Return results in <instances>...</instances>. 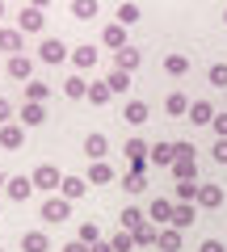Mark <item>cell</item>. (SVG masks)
Wrapping results in <instances>:
<instances>
[{"label": "cell", "mask_w": 227, "mask_h": 252, "mask_svg": "<svg viewBox=\"0 0 227 252\" xmlns=\"http://www.w3.org/2000/svg\"><path fill=\"white\" fill-rule=\"evenodd\" d=\"M59 185H64V172L55 168V164H38V168H34V189H42V193H55Z\"/></svg>", "instance_id": "cell-1"}, {"label": "cell", "mask_w": 227, "mask_h": 252, "mask_svg": "<svg viewBox=\"0 0 227 252\" xmlns=\"http://www.w3.org/2000/svg\"><path fill=\"white\" fill-rule=\"evenodd\" d=\"M173 215H177V202L173 198H152V206H147V219L160 227H173Z\"/></svg>", "instance_id": "cell-2"}, {"label": "cell", "mask_w": 227, "mask_h": 252, "mask_svg": "<svg viewBox=\"0 0 227 252\" xmlns=\"http://www.w3.org/2000/svg\"><path fill=\"white\" fill-rule=\"evenodd\" d=\"M42 219L46 223H64V219H72V202L59 193V198H46L42 202Z\"/></svg>", "instance_id": "cell-3"}, {"label": "cell", "mask_w": 227, "mask_h": 252, "mask_svg": "<svg viewBox=\"0 0 227 252\" xmlns=\"http://www.w3.org/2000/svg\"><path fill=\"white\" fill-rule=\"evenodd\" d=\"M42 26H46V17H42V9H34V4H26V9L17 13V30L21 34H42Z\"/></svg>", "instance_id": "cell-4"}, {"label": "cell", "mask_w": 227, "mask_h": 252, "mask_svg": "<svg viewBox=\"0 0 227 252\" xmlns=\"http://www.w3.org/2000/svg\"><path fill=\"white\" fill-rule=\"evenodd\" d=\"M67 55H72V51H67L59 38H42V46H38V59H42V63H64Z\"/></svg>", "instance_id": "cell-5"}, {"label": "cell", "mask_w": 227, "mask_h": 252, "mask_svg": "<svg viewBox=\"0 0 227 252\" xmlns=\"http://www.w3.org/2000/svg\"><path fill=\"white\" fill-rule=\"evenodd\" d=\"M21 143H26V126H21V122H4V126H0V147L17 152Z\"/></svg>", "instance_id": "cell-6"}, {"label": "cell", "mask_w": 227, "mask_h": 252, "mask_svg": "<svg viewBox=\"0 0 227 252\" xmlns=\"http://www.w3.org/2000/svg\"><path fill=\"white\" fill-rule=\"evenodd\" d=\"M9 76L13 80H34V59L30 55H9Z\"/></svg>", "instance_id": "cell-7"}, {"label": "cell", "mask_w": 227, "mask_h": 252, "mask_svg": "<svg viewBox=\"0 0 227 252\" xmlns=\"http://www.w3.org/2000/svg\"><path fill=\"white\" fill-rule=\"evenodd\" d=\"M147 160H152L156 168H173V160H177V147H173V143H152Z\"/></svg>", "instance_id": "cell-8"}, {"label": "cell", "mask_w": 227, "mask_h": 252, "mask_svg": "<svg viewBox=\"0 0 227 252\" xmlns=\"http://www.w3.org/2000/svg\"><path fill=\"white\" fill-rule=\"evenodd\" d=\"M4 193H9L13 202H26L30 193H34V177H9V185H4Z\"/></svg>", "instance_id": "cell-9"}, {"label": "cell", "mask_w": 227, "mask_h": 252, "mask_svg": "<svg viewBox=\"0 0 227 252\" xmlns=\"http://www.w3.org/2000/svg\"><path fill=\"white\" fill-rule=\"evenodd\" d=\"M101 42H105L109 51H122V46H130V42H127V26H118V21H114V26H105V30H101Z\"/></svg>", "instance_id": "cell-10"}, {"label": "cell", "mask_w": 227, "mask_h": 252, "mask_svg": "<svg viewBox=\"0 0 227 252\" xmlns=\"http://www.w3.org/2000/svg\"><path fill=\"white\" fill-rule=\"evenodd\" d=\"M21 42H26V34H21L17 26H4V30H0V51H9V55H21Z\"/></svg>", "instance_id": "cell-11"}, {"label": "cell", "mask_w": 227, "mask_h": 252, "mask_svg": "<svg viewBox=\"0 0 227 252\" xmlns=\"http://www.w3.org/2000/svg\"><path fill=\"white\" fill-rule=\"evenodd\" d=\"M59 193H64L67 202L84 198V193H89V177H64V185H59Z\"/></svg>", "instance_id": "cell-12"}, {"label": "cell", "mask_w": 227, "mask_h": 252, "mask_svg": "<svg viewBox=\"0 0 227 252\" xmlns=\"http://www.w3.org/2000/svg\"><path fill=\"white\" fill-rule=\"evenodd\" d=\"M223 198H227V193H223V185H202L198 206H202V210H219V206H223Z\"/></svg>", "instance_id": "cell-13"}, {"label": "cell", "mask_w": 227, "mask_h": 252, "mask_svg": "<svg viewBox=\"0 0 227 252\" xmlns=\"http://www.w3.org/2000/svg\"><path fill=\"white\" fill-rule=\"evenodd\" d=\"M185 118H190L194 126H210V122H215V105H210V101H194Z\"/></svg>", "instance_id": "cell-14"}, {"label": "cell", "mask_w": 227, "mask_h": 252, "mask_svg": "<svg viewBox=\"0 0 227 252\" xmlns=\"http://www.w3.org/2000/svg\"><path fill=\"white\" fill-rule=\"evenodd\" d=\"M168 172H173L177 181H198V160H190V156H177Z\"/></svg>", "instance_id": "cell-15"}, {"label": "cell", "mask_w": 227, "mask_h": 252, "mask_svg": "<svg viewBox=\"0 0 227 252\" xmlns=\"http://www.w3.org/2000/svg\"><path fill=\"white\" fill-rule=\"evenodd\" d=\"M17 122H21V126H42V122H46V109L38 105V101H26L21 114H17Z\"/></svg>", "instance_id": "cell-16"}, {"label": "cell", "mask_w": 227, "mask_h": 252, "mask_svg": "<svg viewBox=\"0 0 227 252\" xmlns=\"http://www.w3.org/2000/svg\"><path fill=\"white\" fill-rule=\"evenodd\" d=\"M139 63H143V55H139L135 46H122V51H114V67H122V72H135Z\"/></svg>", "instance_id": "cell-17"}, {"label": "cell", "mask_w": 227, "mask_h": 252, "mask_svg": "<svg viewBox=\"0 0 227 252\" xmlns=\"http://www.w3.org/2000/svg\"><path fill=\"white\" fill-rule=\"evenodd\" d=\"M156 248H160V252H181V227H160Z\"/></svg>", "instance_id": "cell-18"}, {"label": "cell", "mask_w": 227, "mask_h": 252, "mask_svg": "<svg viewBox=\"0 0 227 252\" xmlns=\"http://www.w3.org/2000/svg\"><path fill=\"white\" fill-rule=\"evenodd\" d=\"M84 177H89V185H109V181H114V168H109L105 160H93Z\"/></svg>", "instance_id": "cell-19"}, {"label": "cell", "mask_w": 227, "mask_h": 252, "mask_svg": "<svg viewBox=\"0 0 227 252\" xmlns=\"http://www.w3.org/2000/svg\"><path fill=\"white\" fill-rule=\"evenodd\" d=\"M194 219H198V202H177V215H173V227H194Z\"/></svg>", "instance_id": "cell-20"}, {"label": "cell", "mask_w": 227, "mask_h": 252, "mask_svg": "<svg viewBox=\"0 0 227 252\" xmlns=\"http://www.w3.org/2000/svg\"><path fill=\"white\" fill-rule=\"evenodd\" d=\"M72 63H76V72L97 67V46H76V51H72Z\"/></svg>", "instance_id": "cell-21"}, {"label": "cell", "mask_w": 227, "mask_h": 252, "mask_svg": "<svg viewBox=\"0 0 227 252\" xmlns=\"http://www.w3.org/2000/svg\"><path fill=\"white\" fill-rule=\"evenodd\" d=\"M64 97H72V101L89 97V80H84L80 72H76V76H67V80H64Z\"/></svg>", "instance_id": "cell-22"}, {"label": "cell", "mask_w": 227, "mask_h": 252, "mask_svg": "<svg viewBox=\"0 0 227 252\" xmlns=\"http://www.w3.org/2000/svg\"><path fill=\"white\" fill-rule=\"evenodd\" d=\"M105 152H109V139L105 135H89V139H84V156H89V160H105Z\"/></svg>", "instance_id": "cell-23"}, {"label": "cell", "mask_w": 227, "mask_h": 252, "mask_svg": "<svg viewBox=\"0 0 227 252\" xmlns=\"http://www.w3.org/2000/svg\"><path fill=\"white\" fill-rule=\"evenodd\" d=\"M21 248L26 252H51V240H46V231H26L21 235Z\"/></svg>", "instance_id": "cell-24"}, {"label": "cell", "mask_w": 227, "mask_h": 252, "mask_svg": "<svg viewBox=\"0 0 227 252\" xmlns=\"http://www.w3.org/2000/svg\"><path fill=\"white\" fill-rule=\"evenodd\" d=\"M190 105H194V101L185 97V93H168V101H164V109H168L173 118H185V114H190Z\"/></svg>", "instance_id": "cell-25"}, {"label": "cell", "mask_w": 227, "mask_h": 252, "mask_svg": "<svg viewBox=\"0 0 227 252\" xmlns=\"http://www.w3.org/2000/svg\"><path fill=\"white\" fill-rule=\"evenodd\" d=\"M118 223H122V231H135L139 223H147V210H139V206H127L118 215Z\"/></svg>", "instance_id": "cell-26"}, {"label": "cell", "mask_w": 227, "mask_h": 252, "mask_svg": "<svg viewBox=\"0 0 227 252\" xmlns=\"http://www.w3.org/2000/svg\"><path fill=\"white\" fill-rule=\"evenodd\" d=\"M122 118H127L130 126H143V122H147V101H127V109H122Z\"/></svg>", "instance_id": "cell-27"}, {"label": "cell", "mask_w": 227, "mask_h": 252, "mask_svg": "<svg viewBox=\"0 0 227 252\" xmlns=\"http://www.w3.org/2000/svg\"><path fill=\"white\" fill-rule=\"evenodd\" d=\"M164 72H168V76H185V72H190V59H185L181 51L164 55Z\"/></svg>", "instance_id": "cell-28"}, {"label": "cell", "mask_w": 227, "mask_h": 252, "mask_svg": "<svg viewBox=\"0 0 227 252\" xmlns=\"http://www.w3.org/2000/svg\"><path fill=\"white\" fill-rule=\"evenodd\" d=\"M198 193H202V185H198V181H177L173 202H198Z\"/></svg>", "instance_id": "cell-29"}, {"label": "cell", "mask_w": 227, "mask_h": 252, "mask_svg": "<svg viewBox=\"0 0 227 252\" xmlns=\"http://www.w3.org/2000/svg\"><path fill=\"white\" fill-rule=\"evenodd\" d=\"M130 235H135V248H147V244H156V240H160V231H156L152 223H139Z\"/></svg>", "instance_id": "cell-30"}, {"label": "cell", "mask_w": 227, "mask_h": 252, "mask_svg": "<svg viewBox=\"0 0 227 252\" xmlns=\"http://www.w3.org/2000/svg\"><path fill=\"white\" fill-rule=\"evenodd\" d=\"M105 84H109L114 93H130V72H122V67H114V72L105 76Z\"/></svg>", "instance_id": "cell-31"}, {"label": "cell", "mask_w": 227, "mask_h": 252, "mask_svg": "<svg viewBox=\"0 0 227 252\" xmlns=\"http://www.w3.org/2000/svg\"><path fill=\"white\" fill-rule=\"evenodd\" d=\"M109 97H114V89H109L105 80H93V84H89V101H93V105H105Z\"/></svg>", "instance_id": "cell-32"}, {"label": "cell", "mask_w": 227, "mask_h": 252, "mask_svg": "<svg viewBox=\"0 0 227 252\" xmlns=\"http://www.w3.org/2000/svg\"><path fill=\"white\" fill-rule=\"evenodd\" d=\"M46 97H51V84H42V80H26V101H38V105H42Z\"/></svg>", "instance_id": "cell-33"}, {"label": "cell", "mask_w": 227, "mask_h": 252, "mask_svg": "<svg viewBox=\"0 0 227 252\" xmlns=\"http://www.w3.org/2000/svg\"><path fill=\"white\" fill-rule=\"evenodd\" d=\"M72 17L93 21V17H97V0H72Z\"/></svg>", "instance_id": "cell-34"}, {"label": "cell", "mask_w": 227, "mask_h": 252, "mask_svg": "<svg viewBox=\"0 0 227 252\" xmlns=\"http://www.w3.org/2000/svg\"><path fill=\"white\" fill-rule=\"evenodd\" d=\"M122 152H127V160H143V156L152 152V143H143V139H127V147H122Z\"/></svg>", "instance_id": "cell-35"}, {"label": "cell", "mask_w": 227, "mask_h": 252, "mask_svg": "<svg viewBox=\"0 0 227 252\" xmlns=\"http://www.w3.org/2000/svg\"><path fill=\"white\" fill-rule=\"evenodd\" d=\"M122 189H127V193H143L147 177H143V172H127V177H122Z\"/></svg>", "instance_id": "cell-36"}, {"label": "cell", "mask_w": 227, "mask_h": 252, "mask_svg": "<svg viewBox=\"0 0 227 252\" xmlns=\"http://www.w3.org/2000/svg\"><path fill=\"white\" fill-rule=\"evenodd\" d=\"M114 21H118V26H135V21H139V4H130V0L118 4V17H114Z\"/></svg>", "instance_id": "cell-37"}, {"label": "cell", "mask_w": 227, "mask_h": 252, "mask_svg": "<svg viewBox=\"0 0 227 252\" xmlns=\"http://www.w3.org/2000/svg\"><path fill=\"white\" fill-rule=\"evenodd\" d=\"M109 244H114V252H135V235H130V231H118Z\"/></svg>", "instance_id": "cell-38"}, {"label": "cell", "mask_w": 227, "mask_h": 252, "mask_svg": "<svg viewBox=\"0 0 227 252\" xmlns=\"http://www.w3.org/2000/svg\"><path fill=\"white\" fill-rule=\"evenodd\" d=\"M76 240H84V244H89V248H93V244L101 240V231H97V223H80V231H76Z\"/></svg>", "instance_id": "cell-39"}, {"label": "cell", "mask_w": 227, "mask_h": 252, "mask_svg": "<svg viewBox=\"0 0 227 252\" xmlns=\"http://www.w3.org/2000/svg\"><path fill=\"white\" fill-rule=\"evenodd\" d=\"M210 84H215V89H227V63H215V67H210Z\"/></svg>", "instance_id": "cell-40"}, {"label": "cell", "mask_w": 227, "mask_h": 252, "mask_svg": "<svg viewBox=\"0 0 227 252\" xmlns=\"http://www.w3.org/2000/svg\"><path fill=\"white\" fill-rule=\"evenodd\" d=\"M173 147H177V156H190V160H198V147H194L190 139H177Z\"/></svg>", "instance_id": "cell-41"}, {"label": "cell", "mask_w": 227, "mask_h": 252, "mask_svg": "<svg viewBox=\"0 0 227 252\" xmlns=\"http://www.w3.org/2000/svg\"><path fill=\"white\" fill-rule=\"evenodd\" d=\"M210 156H215V164H227V139H215V147H210Z\"/></svg>", "instance_id": "cell-42"}, {"label": "cell", "mask_w": 227, "mask_h": 252, "mask_svg": "<svg viewBox=\"0 0 227 252\" xmlns=\"http://www.w3.org/2000/svg\"><path fill=\"white\" fill-rule=\"evenodd\" d=\"M210 126H215L219 139H227V114H215V122H210Z\"/></svg>", "instance_id": "cell-43"}, {"label": "cell", "mask_w": 227, "mask_h": 252, "mask_svg": "<svg viewBox=\"0 0 227 252\" xmlns=\"http://www.w3.org/2000/svg\"><path fill=\"white\" fill-rule=\"evenodd\" d=\"M198 252H227V248H223L219 240H202V248H198Z\"/></svg>", "instance_id": "cell-44"}, {"label": "cell", "mask_w": 227, "mask_h": 252, "mask_svg": "<svg viewBox=\"0 0 227 252\" xmlns=\"http://www.w3.org/2000/svg\"><path fill=\"white\" fill-rule=\"evenodd\" d=\"M64 252H93V248L84 240H72V244H64Z\"/></svg>", "instance_id": "cell-45"}, {"label": "cell", "mask_w": 227, "mask_h": 252, "mask_svg": "<svg viewBox=\"0 0 227 252\" xmlns=\"http://www.w3.org/2000/svg\"><path fill=\"white\" fill-rule=\"evenodd\" d=\"M9 118H13V105H9V101H4V97H0V126L9 122Z\"/></svg>", "instance_id": "cell-46"}, {"label": "cell", "mask_w": 227, "mask_h": 252, "mask_svg": "<svg viewBox=\"0 0 227 252\" xmlns=\"http://www.w3.org/2000/svg\"><path fill=\"white\" fill-rule=\"evenodd\" d=\"M93 252H114V244H109V240H97V244H93Z\"/></svg>", "instance_id": "cell-47"}, {"label": "cell", "mask_w": 227, "mask_h": 252, "mask_svg": "<svg viewBox=\"0 0 227 252\" xmlns=\"http://www.w3.org/2000/svg\"><path fill=\"white\" fill-rule=\"evenodd\" d=\"M26 4H34V9H46V4H51V0H26Z\"/></svg>", "instance_id": "cell-48"}, {"label": "cell", "mask_w": 227, "mask_h": 252, "mask_svg": "<svg viewBox=\"0 0 227 252\" xmlns=\"http://www.w3.org/2000/svg\"><path fill=\"white\" fill-rule=\"evenodd\" d=\"M4 185H9V177H4V172H0V189H4Z\"/></svg>", "instance_id": "cell-49"}, {"label": "cell", "mask_w": 227, "mask_h": 252, "mask_svg": "<svg viewBox=\"0 0 227 252\" xmlns=\"http://www.w3.org/2000/svg\"><path fill=\"white\" fill-rule=\"evenodd\" d=\"M0 17H4V0H0Z\"/></svg>", "instance_id": "cell-50"}, {"label": "cell", "mask_w": 227, "mask_h": 252, "mask_svg": "<svg viewBox=\"0 0 227 252\" xmlns=\"http://www.w3.org/2000/svg\"><path fill=\"white\" fill-rule=\"evenodd\" d=\"M223 21H227V9H223Z\"/></svg>", "instance_id": "cell-51"}]
</instances>
